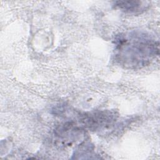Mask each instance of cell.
I'll return each instance as SVG.
<instances>
[{
  "label": "cell",
  "instance_id": "1",
  "mask_svg": "<svg viewBox=\"0 0 160 160\" xmlns=\"http://www.w3.org/2000/svg\"><path fill=\"white\" fill-rule=\"evenodd\" d=\"M158 54V42L145 33L134 31L115 39V60L124 68L144 67Z\"/></svg>",
  "mask_w": 160,
  "mask_h": 160
},
{
  "label": "cell",
  "instance_id": "2",
  "mask_svg": "<svg viewBox=\"0 0 160 160\" xmlns=\"http://www.w3.org/2000/svg\"><path fill=\"white\" fill-rule=\"evenodd\" d=\"M115 7L128 13H141L149 6L148 1H118L114 2Z\"/></svg>",
  "mask_w": 160,
  "mask_h": 160
}]
</instances>
